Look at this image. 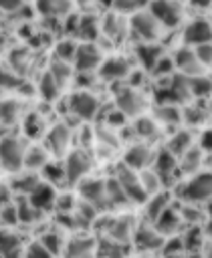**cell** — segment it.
<instances>
[{"mask_svg": "<svg viewBox=\"0 0 212 258\" xmlns=\"http://www.w3.org/2000/svg\"><path fill=\"white\" fill-rule=\"evenodd\" d=\"M180 216H182L184 220H186V218H188V220H200V218H204V214H202L200 210H192V208H184Z\"/></svg>", "mask_w": 212, "mask_h": 258, "instance_id": "cell-52", "label": "cell"}, {"mask_svg": "<svg viewBox=\"0 0 212 258\" xmlns=\"http://www.w3.org/2000/svg\"><path fill=\"white\" fill-rule=\"evenodd\" d=\"M42 119L38 115H28V119L24 121V131L30 135V137H36L40 131H42Z\"/></svg>", "mask_w": 212, "mask_h": 258, "instance_id": "cell-46", "label": "cell"}, {"mask_svg": "<svg viewBox=\"0 0 212 258\" xmlns=\"http://www.w3.org/2000/svg\"><path fill=\"white\" fill-rule=\"evenodd\" d=\"M182 246H184V250H188V252H198V248L202 246V234H200V230H198V228H196V230H190V232L184 236Z\"/></svg>", "mask_w": 212, "mask_h": 258, "instance_id": "cell-38", "label": "cell"}, {"mask_svg": "<svg viewBox=\"0 0 212 258\" xmlns=\"http://www.w3.org/2000/svg\"><path fill=\"white\" fill-rule=\"evenodd\" d=\"M50 73H52V77L57 79V83H59V85H65V83L69 81V77H71V67H69V62H65V60L57 58V60L52 62Z\"/></svg>", "mask_w": 212, "mask_h": 258, "instance_id": "cell-35", "label": "cell"}, {"mask_svg": "<svg viewBox=\"0 0 212 258\" xmlns=\"http://www.w3.org/2000/svg\"><path fill=\"white\" fill-rule=\"evenodd\" d=\"M123 119H125V115H123L121 111L109 115V123H111V125H123Z\"/></svg>", "mask_w": 212, "mask_h": 258, "instance_id": "cell-57", "label": "cell"}, {"mask_svg": "<svg viewBox=\"0 0 212 258\" xmlns=\"http://www.w3.org/2000/svg\"><path fill=\"white\" fill-rule=\"evenodd\" d=\"M38 183H40V181H38L36 177H32V175H26L24 179H18V181H16V189L30 194V191H32V189H34Z\"/></svg>", "mask_w": 212, "mask_h": 258, "instance_id": "cell-51", "label": "cell"}, {"mask_svg": "<svg viewBox=\"0 0 212 258\" xmlns=\"http://www.w3.org/2000/svg\"><path fill=\"white\" fill-rule=\"evenodd\" d=\"M135 133L139 137H151L155 135V121L153 119H147V117H141L135 121Z\"/></svg>", "mask_w": 212, "mask_h": 258, "instance_id": "cell-39", "label": "cell"}, {"mask_svg": "<svg viewBox=\"0 0 212 258\" xmlns=\"http://www.w3.org/2000/svg\"><path fill=\"white\" fill-rule=\"evenodd\" d=\"M101 2H103V4H105V2H107V4H113V0H101Z\"/></svg>", "mask_w": 212, "mask_h": 258, "instance_id": "cell-61", "label": "cell"}, {"mask_svg": "<svg viewBox=\"0 0 212 258\" xmlns=\"http://www.w3.org/2000/svg\"><path fill=\"white\" fill-rule=\"evenodd\" d=\"M188 95H190V91H188V79L184 75H174L170 79L168 87H164V89H160L155 93L160 105H176V103H182V101L188 99Z\"/></svg>", "mask_w": 212, "mask_h": 258, "instance_id": "cell-3", "label": "cell"}, {"mask_svg": "<svg viewBox=\"0 0 212 258\" xmlns=\"http://www.w3.org/2000/svg\"><path fill=\"white\" fill-rule=\"evenodd\" d=\"M149 12L153 18L166 26H178L182 20V10L174 0H151L149 2Z\"/></svg>", "mask_w": 212, "mask_h": 258, "instance_id": "cell-9", "label": "cell"}, {"mask_svg": "<svg viewBox=\"0 0 212 258\" xmlns=\"http://www.w3.org/2000/svg\"><path fill=\"white\" fill-rule=\"evenodd\" d=\"M99 75H101V79H107V81L123 79V77L129 75V62L125 58H121V56H113V58L101 60Z\"/></svg>", "mask_w": 212, "mask_h": 258, "instance_id": "cell-14", "label": "cell"}, {"mask_svg": "<svg viewBox=\"0 0 212 258\" xmlns=\"http://www.w3.org/2000/svg\"><path fill=\"white\" fill-rule=\"evenodd\" d=\"M210 36H212V28H210V22L206 18H198V20L190 22L184 30V42L192 44V46L210 42Z\"/></svg>", "mask_w": 212, "mask_h": 258, "instance_id": "cell-13", "label": "cell"}, {"mask_svg": "<svg viewBox=\"0 0 212 258\" xmlns=\"http://www.w3.org/2000/svg\"><path fill=\"white\" fill-rule=\"evenodd\" d=\"M77 34L85 40H95L97 34H99L95 16H81L79 22H77Z\"/></svg>", "mask_w": 212, "mask_h": 258, "instance_id": "cell-27", "label": "cell"}, {"mask_svg": "<svg viewBox=\"0 0 212 258\" xmlns=\"http://www.w3.org/2000/svg\"><path fill=\"white\" fill-rule=\"evenodd\" d=\"M174 62H176V67L180 69V75H184V77H192V75H200L202 73V62L196 58V54H194V50H190V48H180L178 52H176V58H174Z\"/></svg>", "mask_w": 212, "mask_h": 258, "instance_id": "cell-16", "label": "cell"}, {"mask_svg": "<svg viewBox=\"0 0 212 258\" xmlns=\"http://www.w3.org/2000/svg\"><path fill=\"white\" fill-rule=\"evenodd\" d=\"M137 58H139L141 64L149 71V69H153V64L162 58V46H160V44H153V42L139 44V46H137Z\"/></svg>", "mask_w": 212, "mask_h": 258, "instance_id": "cell-22", "label": "cell"}, {"mask_svg": "<svg viewBox=\"0 0 212 258\" xmlns=\"http://www.w3.org/2000/svg\"><path fill=\"white\" fill-rule=\"evenodd\" d=\"M18 6H20V0H0V8H2V10L12 12V10H16Z\"/></svg>", "mask_w": 212, "mask_h": 258, "instance_id": "cell-55", "label": "cell"}, {"mask_svg": "<svg viewBox=\"0 0 212 258\" xmlns=\"http://www.w3.org/2000/svg\"><path fill=\"white\" fill-rule=\"evenodd\" d=\"M210 194H212V177H210V171H204V173H196L192 179H188L182 189H180V196L184 202H190V204H200V202H208L210 200Z\"/></svg>", "mask_w": 212, "mask_h": 258, "instance_id": "cell-1", "label": "cell"}, {"mask_svg": "<svg viewBox=\"0 0 212 258\" xmlns=\"http://www.w3.org/2000/svg\"><path fill=\"white\" fill-rule=\"evenodd\" d=\"M168 200H170L168 194H155V196L147 202V218H149L151 222L168 208Z\"/></svg>", "mask_w": 212, "mask_h": 258, "instance_id": "cell-32", "label": "cell"}, {"mask_svg": "<svg viewBox=\"0 0 212 258\" xmlns=\"http://www.w3.org/2000/svg\"><path fill=\"white\" fill-rule=\"evenodd\" d=\"M36 8L44 16H59L69 8V0H36Z\"/></svg>", "mask_w": 212, "mask_h": 258, "instance_id": "cell-31", "label": "cell"}, {"mask_svg": "<svg viewBox=\"0 0 212 258\" xmlns=\"http://www.w3.org/2000/svg\"><path fill=\"white\" fill-rule=\"evenodd\" d=\"M107 234L111 236V240H115V242H119V244H121V242H127V240L131 238V234H133V224H131V220H129L127 216L115 218V220L109 222Z\"/></svg>", "mask_w": 212, "mask_h": 258, "instance_id": "cell-19", "label": "cell"}, {"mask_svg": "<svg viewBox=\"0 0 212 258\" xmlns=\"http://www.w3.org/2000/svg\"><path fill=\"white\" fill-rule=\"evenodd\" d=\"M44 175L48 181L57 183V181H63L65 179V165H55V163H44Z\"/></svg>", "mask_w": 212, "mask_h": 258, "instance_id": "cell-41", "label": "cell"}, {"mask_svg": "<svg viewBox=\"0 0 212 258\" xmlns=\"http://www.w3.org/2000/svg\"><path fill=\"white\" fill-rule=\"evenodd\" d=\"M190 143H192L190 133L180 131V133H176L174 137H170V141H168V151H170L174 157H180V155L190 147Z\"/></svg>", "mask_w": 212, "mask_h": 258, "instance_id": "cell-30", "label": "cell"}, {"mask_svg": "<svg viewBox=\"0 0 212 258\" xmlns=\"http://www.w3.org/2000/svg\"><path fill=\"white\" fill-rule=\"evenodd\" d=\"M52 256L55 254H59L61 250H63V240H61V236H57V234H46L44 238H42V242H40Z\"/></svg>", "mask_w": 212, "mask_h": 258, "instance_id": "cell-42", "label": "cell"}, {"mask_svg": "<svg viewBox=\"0 0 212 258\" xmlns=\"http://www.w3.org/2000/svg\"><path fill=\"white\" fill-rule=\"evenodd\" d=\"M105 198H107V204H111V206L127 204V198H125V194H123V189H121V185L117 183L115 177L105 181Z\"/></svg>", "mask_w": 212, "mask_h": 258, "instance_id": "cell-28", "label": "cell"}, {"mask_svg": "<svg viewBox=\"0 0 212 258\" xmlns=\"http://www.w3.org/2000/svg\"><path fill=\"white\" fill-rule=\"evenodd\" d=\"M46 163V153L38 147H32L28 153H24V165L30 169H38Z\"/></svg>", "mask_w": 212, "mask_h": 258, "instance_id": "cell-34", "label": "cell"}, {"mask_svg": "<svg viewBox=\"0 0 212 258\" xmlns=\"http://www.w3.org/2000/svg\"><path fill=\"white\" fill-rule=\"evenodd\" d=\"M139 181H141V185H143V189H145L147 196H149V194H155V191L160 189V185H162V181H160V177L153 173V169H151V171H143V173L139 175Z\"/></svg>", "mask_w": 212, "mask_h": 258, "instance_id": "cell-37", "label": "cell"}, {"mask_svg": "<svg viewBox=\"0 0 212 258\" xmlns=\"http://www.w3.org/2000/svg\"><path fill=\"white\" fill-rule=\"evenodd\" d=\"M115 179L121 185V189H123V194H125L127 200L137 202V204H141V202L147 200V194H145V189H143V185H141L139 175L135 173V169H131L127 165H119Z\"/></svg>", "mask_w": 212, "mask_h": 258, "instance_id": "cell-2", "label": "cell"}, {"mask_svg": "<svg viewBox=\"0 0 212 258\" xmlns=\"http://www.w3.org/2000/svg\"><path fill=\"white\" fill-rule=\"evenodd\" d=\"M75 44L71 42V40H65V42H61L59 46H57V58H61V60H65V62H71L73 60V54H75Z\"/></svg>", "mask_w": 212, "mask_h": 258, "instance_id": "cell-43", "label": "cell"}, {"mask_svg": "<svg viewBox=\"0 0 212 258\" xmlns=\"http://www.w3.org/2000/svg\"><path fill=\"white\" fill-rule=\"evenodd\" d=\"M155 117L162 123H178L180 121V111L174 105H160L155 111Z\"/></svg>", "mask_w": 212, "mask_h": 258, "instance_id": "cell-36", "label": "cell"}, {"mask_svg": "<svg viewBox=\"0 0 212 258\" xmlns=\"http://www.w3.org/2000/svg\"><path fill=\"white\" fill-rule=\"evenodd\" d=\"M79 194L85 202H89L97 212L99 210H105L109 204H107V198H105V181L101 179H83L79 183Z\"/></svg>", "mask_w": 212, "mask_h": 258, "instance_id": "cell-8", "label": "cell"}, {"mask_svg": "<svg viewBox=\"0 0 212 258\" xmlns=\"http://www.w3.org/2000/svg\"><path fill=\"white\" fill-rule=\"evenodd\" d=\"M115 105L125 117H135L143 111V99L133 87H119L115 91Z\"/></svg>", "mask_w": 212, "mask_h": 258, "instance_id": "cell-5", "label": "cell"}, {"mask_svg": "<svg viewBox=\"0 0 212 258\" xmlns=\"http://www.w3.org/2000/svg\"><path fill=\"white\" fill-rule=\"evenodd\" d=\"M4 202H8V189L4 185H0V204H4Z\"/></svg>", "mask_w": 212, "mask_h": 258, "instance_id": "cell-59", "label": "cell"}, {"mask_svg": "<svg viewBox=\"0 0 212 258\" xmlns=\"http://www.w3.org/2000/svg\"><path fill=\"white\" fill-rule=\"evenodd\" d=\"M95 248L97 244L93 238H75L67 248V258H93Z\"/></svg>", "mask_w": 212, "mask_h": 258, "instance_id": "cell-20", "label": "cell"}, {"mask_svg": "<svg viewBox=\"0 0 212 258\" xmlns=\"http://www.w3.org/2000/svg\"><path fill=\"white\" fill-rule=\"evenodd\" d=\"M194 54H196V58H198L204 67H208V64H210V60H212V48H210V42L198 44V46H196V50H194Z\"/></svg>", "mask_w": 212, "mask_h": 258, "instance_id": "cell-47", "label": "cell"}, {"mask_svg": "<svg viewBox=\"0 0 212 258\" xmlns=\"http://www.w3.org/2000/svg\"><path fill=\"white\" fill-rule=\"evenodd\" d=\"M206 117H208V115L202 113V107H188V109L184 111V119H186L188 123H192V125H200Z\"/></svg>", "mask_w": 212, "mask_h": 258, "instance_id": "cell-45", "label": "cell"}, {"mask_svg": "<svg viewBox=\"0 0 212 258\" xmlns=\"http://www.w3.org/2000/svg\"><path fill=\"white\" fill-rule=\"evenodd\" d=\"M18 85H20V79H18L16 75H12V73L0 69V87H8V89H12V87H18Z\"/></svg>", "mask_w": 212, "mask_h": 258, "instance_id": "cell-50", "label": "cell"}, {"mask_svg": "<svg viewBox=\"0 0 212 258\" xmlns=\"http://www.w3.org/2000/svg\"><path fill=\"white\" fill-rule=\"evenodd\" d=\"M186 258H202V254H200V252H190Z\"/></svg>", "mask_w": 212, "mask_h": 258, "instance_id": "cell-60", "label": "cell"}, {"mask_svg": "<svg viewBox=\"0 0 212 258\" xmlns=\"http://www.w3.org/2000/svg\"><path fill=\"white\" fill-rule=\"evenodd\" d=\"M73 60L79 71H93L101 64V50L93 42H83L75 48Z\"/></svg>", "mask_w": 212, "mask_h": 258, "instance_id": "cell-11", "label": "cell"}, {"mask_svg": "<svg viewBox=\"0 0 212 258\" xmlns=\"http://www.w3.org/2000/svg\"><path fill=\"white\" fill-rule=\"evenodd\" d=\"M18 115V105L14 101H4L0 103V121L2 123H12Z\"/></svg>", "mask_w": 212, "mask_h": 258, "instance_id": "cell-40", "label": "cell"}, {"mask_svg": "<svg viewBox=\"0 0 212 258\" xmlns=\"http://www.w3.org/2000/svg\"><path fill=\"white\" fill-rule=\"evenodd\" d=\"M2 216H4V222H8V224H14V222L18 220V216H16V208H14V206H10V208H4Z\"/></svg>", "mask_w": 212, "mask_h": 258, "instance_id": "cell-53", "label": "cell"}, {"mask_svg": "<svg viewBox=\"0 0 212 258\" xmlns=\"http://www.w3.org/2000/svg\"><path fill=\"white\" fill-rule=\"evenodd\" d=\"M153 222H155V232H160L162 236L164 234H174L182 224V216L174 208H166Z\"/></svg>", "mask_w": 212, "mask_h": 258, "instance_id": "cell-18", "label": "cell"}, {"mask_svg": "<svg viewBox=\"0 0 212 258\" xmlns=\"http://www.w3.org/2000/svg\"><path fill=\"white\" fill-rule=\"evenodd\" d=\"M0 163L8 171H18L24 165V149L18 139L4 137L0 141Z\"/></svg>", "mask_w": 212, "mask_h": 258, "instance_id": "cell-4", "label": "cell"}, {"mask_svg": "<svg viewBox=\"0 0 212 258\" xmlns=\"http://www.w3.org/2000/svg\"><path fill=\"white\" fill-rule=\"evenodd\" d=\"M95 254H99L101 258H123L125 256L121 244L115 242V240L113 242H103L101 246H97L95 248Z\"/></svg>", "mask_w": 212, "mask_h": 258, "instance_id": "cell-33", "label": "cell"}, {"mask_svg": "<svg viewBox=\"0 0 212 258\" xmlns=\"http://www.w3.org/2000/svg\"><path fill=\"white\" fill-rule=\"evenodd\" d=\"M200 145H202L204 151H210V147H212V139H210V131H208V129L200 135Z\"/></svg>", "mask_w": 212, "mask_h": 258, "instance_id": "cell-54", "label": "cell"}, {"mask_svg": "<svg viewBox=\"0 0 212 258\" xmlns=\"http://www.w3.org/2000/svg\"><path fill=\"white\" fill-rule=\"evenodd\" d=\"M91 169V159L85 151L81 149H75L69 153L67 157V163H65V179L69 183H75V181H81Z\"/></svg>", "mask_w": 212, "mask_h": 258, "instance_id": "cell-7", "label": "cell"}, {"mask_svg": "<svg viewBox=\"0 0 212 258\" xmlns=\"http://www.w3.org/2000/svg\"><path fill=\"white\" fill-rule=\"evenodd\" d=\"M0 254H4V258H18L20 240L14 234H8V232L0 230Z\"/></svg>", "mask_w": 212, "mask_h": 258, "instance_id": "cell-26", "label": "cell"}, {"mask_svg": "<svg viewBox=\"0 0 212 258\" xmlns=\"http://www.w3.org/2000/svg\"><path fill=\"white\" fill-rule=\"evenodd\" d=\"M153 173L160 177V181L162 183H168V181H172L174 179V175L178 173V161H176V157L168 151V149H164V151H160L155 157H153Z\"/></svg>", "mask_w": 212, "mask_h": 258, "instance_id": "cell-12", "label": "cell"}, {"mask_svg": "<svg viewBox=\"0 0 212 258\" xmlns=\"http://www.w3.org/2000/svg\"><path fill=\"white\" fill-rule=\"evenodd\" d=\"M131 28L135 30V34H139L145 40H153L160 34V22L153 18L149 10H137L131 16Z\"/></svg>", "mask_w": 212, "mask_h": 258, "instance_id": "cell-10", "label": "cell"}, {"mask_svg": "<svg viewBox=\"0 0 212 258\" xmlns=\"http://www.w3.org/2000/svg\"><path fill=\"white\" fill-rule=\"evenodd\" d=\"M143 2H147V0H113V4L117 6V10H121V12H131V10H137Z\"/></svg>", "mask_w": 212, "mask_h": 258, "instance_id": "cell-49", "label": "cell"}, {"mask_svg": "<svg viewBox=\"0 0 212 258\" xmlns=\"http://www.w3.org/2000/svg\"><path fill=\"white\" fill-rule=\"evenodd\" d=\"M69 109H71V113H75L79 119L89 121V119H93V117L97 115V111H99V101H97L91 93H87V91H77V93H73L71 99H69Z\"/></svg>", "mask_w": 212, "mask_h": 258, "instance_id": "cell-6", "label": "cell"}, {"mask_svg": "<svg viewBox=\"0 0 212 258\" xmlns=\"http://www.w3.org/2000/svg\"><path fill=\"white\" fill-rule=\"evenodd\" d=\"M36 212H38V210H34V208L30 206V202H22V204L16 206V216H18V220H22V222H32L34 216H36Z\"/></svg>", "mask_w": 212, "mask_h": 258, "instance_id": "cell-44", "label": "cell"}, {"mask_svg": "<svg viewBox=\"0 0 212 258\" xmlns=\"http://www.w3.org/2000/svg\"><path fill=\"white\" fill-rule=\"evenodd\" d=\"M69 141H71V133H69V129L65 125H57L48 133V143H50L55 153H63L69 147Z\"/></svg>", "mask_w": 212, "mask_h": 258, "instance_id": "cell-23", "label": "cell"}, {"mask_svg": "<svg viewBox=\"0 0 212 258\" xmlns=\"http://www.w3.org/2000/svg\"><path fill=\"white\" fill-rule=\"evenodd\" d=\"M190 4L196 6V8H200V10H206V8H210L212 0H190Z\"/></svg>", "mask_w": 212, "mask_h": 258, "instance_id": "cell-58", "label": "cell"}, {"mask_svg": "<svg viewBox=\"0 0 212 258\" xmlns=\"http://www.w3.org/2000/svg\"><path fill=\"white\" fill-rule=\"evenodd\" d=\"M26 258H52V254L40 244V242H34L28 246L26 250Z\"/></svg>", "mask_w": 212, "mask_h": 258, "instance_id": "cell-48", "label": "cell"}, {"mask_svg": "<svg viewBox=\"0 0 212 258\" xmlns=\"http://www.w3.org/2000/svg\"><path fill=\"white\" fill-rule=\"evenodd\" d=\"M135 244H137L141 250H157V248H162L166 242H164V236H162L160 232L141 228V230L135 232Z\"/></svg>", "mask_w": 212, "mask_h": 258, "instance_id": "cell-21", "label": "cell"}, {"mask_svg": "<svg viewBox=\"0 0 212 258\" xmlns=\"http://www.w3.org/2000/svg\"><path fill=\"white\" fill-rule=\"evenodd\" d=\"M28 196H30L28 202L34 210H48L55 206V189L46 183H38Z\"/></svg>", "mask_w": 212, "mask_h": 258, "instance_id": "cell-17", "label": "cell"}, {"mask_svg": "<svg viewBox=\"0 0 212 258\" xmlns=\"http://www.w3.org/2000/svg\"><path fill=\"white\" fill-rule=\"evenodd\" d=\"M38 91H40V95H42L46 101H52V99H57V97H59L61 85L57 83V79L52 77V73H50V71L40 79V83H38Z\"/></svg>", "mask_w": 212, "mask_h": 258, "instance_id": "cell-29", "label": "cell"}, {"mask_svg": "<svg viewBox=\"0 0 212 258\" xmlns=\"http://www.w3.org/2000/svg\"><path fill=\"white\" fill-rule=\"evenodd\" d=\"M153 161V151L147 145H131L125 151V165L131 169H145L149 163Z\"/></svg>", "mask_w": 212, "mask_h": 258, "instance_id": "cell-15", "label": "cell"}, {"mask_svg": "<svg viewBox=\"0 0 212 258\" xmlns=\"http://www.w3.org/2000/svg\"><path fill=\"white\" fill-rule=\"evenodd\" d=\"M57 208H61V210H73V198H71V196L61 198V200L57 202Z\"/></svg>", "mask_w": 212, "mask_h": 258, "instance_id": "cell-56", "label": "cell"}, {"mask_svg": "<svg viewBox=\"0 0 212 258\" xmlns=\"http://www.w3.org/2000/svg\"><path fill=\"white\" fill-rule=\"evenodd\" d=\"M182 163H180V169L184 173H192L196 169H200L202 165V149H196V147H188L182 155Z\"/></svg>", "mask_w": 212, "mask_h": 258, "instance_id": "cell-25", "label": "cell"}, {"mask_svg": "<svg viewBox=\"0 0 212 258\" xmlns=\"http://www.w3.org/2000/svg\"><path fill=\"white\" fill-rule=\"evenodd\" d=\"M188 79V91L190 95L194 97H208L210 95V77L208 75H192V77H186Z\"/></svg>", "mask_w": 212, "mask_h": 258, "instance_id": "cell-24", "label": "cell"}]
</instances>
